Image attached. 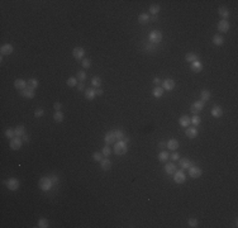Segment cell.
I'll list each match as a JSON object with an SVG mask.
<instances>
[{
	"instance_id": "obj_21",
	"label": "cell",
	"mask_w": 238,
	"mask_h": 228,
	"mask_svg": "<svg viewBox=\"0 0 238 228\" xmlns=\"http://www.w3.org/2000/svg\"><path fill=\"white\" fill-rule=\"evenodd\" d=\"M100 167H101V170L103 171H108V170H110V167H111V162H110V160L108 159V157H105V159H103L100 161Z\"/></svg>"
},
{
	"instance_id": "obj_17",
	"label": "cell",
	"mask_w": 238,
	"mask_h": 228,
	"mask_svg": "<svg viewBox=\"0 0 238 228\" xmlns=\"http://www.w3.org/2000/svg\"><path fill=\"white\" fill-rule=\"evenodd\" d=\"M165 173L169 174V175H174L175 173H176V165H175L174 162H165Z\"/></svg>"
},
{
	"instance_id": "obj_39",
	"label": "cell",
	"mask_w": 238,
	"mask_h": 228,
	"mask_svg": "<svg viewBox=\"0 0 238 228\" xmlns=\"http://www.w3.org/2000/svg\"><path fill=\"white\" fill-rule=\"evenodd\" d=\"M160 10H161V6H160V5L153 4V5L149 6V13L153 14V15H156V14H158V13H160Z\"/></svg>"
},
{
	"instance_id": "obj_32",
	"label": "cell",
	"mask_w": 238,
	"mask_h": 228,
	"mask_svg": "<svg viewBox=\"0 0 238 228\" xmlns=\"http://www.w3.org/2000/svg\"><path fill=\"white\" fill-rule=\"evenodd\" d=\"M170 159V153L166 152V151H162V152H160L158 155V160L161 161V162H167Z\"/></svg>"
},
{
	"instance_id": "obj_5",
	"label": "cell",
	"mask_w": 238,
	"mask_h": 228,
	"mask_svg": "<svg viewBox=\"0 0 238 228\" xmlns=\"http://www.w3.org/2000/svg\"><path fill=\"white\" fill-rule=\"evenodd\" d=\"M22 145H23V139H22V137H18V136H15L14 138L10 139V143H9L10 148L14 150V151L19 150L20 147H22Z\"/></svg>"
},
{
	"instance_id": "obj_36",
	"label": "cell",
	"mask_w": 238,
	"mask_h": 228,
	"mask_svg": "<svg viewBox=\"0 0 238 228\" xmlns=\"http://www.w3.org/2000/svg\"><path fill=\"white\" fill-rule=\"evenodd\" d=\"M4 134H5L6 138L12 139V138H14V137H15V131H14V129H12V128H8V129H5Z\"/></svg>"
},
{
	"instance_id": "obj_33",
	"label": "cell",
	"mask_w": 238,
	"mask_h": 228,
	"mask_svg": "<svg viewBox=\"0 0 238 228\" xmlns=\"http://www.w3.org/2000/svg\"><path fill=\"white\" fill-rule=\"evenodd\" d=\"M138 22L141 23V24H146V23H148L149 22V15L147 13H143L141 14V15L138 17Z\"/></svg>"
},
{
	"instance_id": "obj_16",
	"label": "cell",
	"mask_w": 238,
	"mask_h": 228,
	"mask_svg": "<svg viewBox=\"0 0 238 228\" xmlns=\"http://www.w3.org/2000/svg\"><path fill=\"white\" fill-rule=\"evenodd\" d=\"M178 123H180L181 127L187 128L191 124V118L187 117V115H183V117H180V119H178Z\"/></svg>"
},
{
	"instance_id": "obj_45",
	"label": "cell",
	"mask_w": 238,
	"mask_h": 228,
	"mask_svg": "<svg viewBox=\"0 0 238 228\" xmlns=\"http://www.w3.org/2000/svg\"><path fill=\"white\" fill-rule=\"evenodd\" d=\"M81 65H82L84 69H89L90 66H91V60H90V58H84Z\"/></svg>"
},
{
	"instance_id": "obj_43",
	"label": "cell",
	"mask_w": 238,
	"mask_h": 228,
	"mask_svg": "<svg viewBox=\"0 0 238 228\" xmlns=\"http://www.w3.org/2000/svg\"><path fill=\"white\" fill-rule=\"evenodd\" d=\"M93 160L96 161V162H100V161L103 160V153H100V152H94V153H93Z\"/></svg>"
},
{
	"instance_id": "obj_13",
	"label": "cell",
	"mask_w": 238,
	"mask_h": 228,
	"mask_svg": "<svg viewBox=\"0 0 238 228\" xmlns=\"http://www.w3.org/2000/svg\"><path fill=\"white\" fill-rule=\"evenodd\" d=\"M161 85H162V89H163V90H169V91H170V90H172L174 87H175V81H174L172 79H166V80H163Z\"/></svg>"
},
{
	"instance_id": "obj_52",
	"label": "cell",
	"mask_w": 238,
	"mask_h": 228,
	"mask_svg": "<svg viewBox=\"0 0 238 228\" xmlns=\"http://www.w3.org/2000/svg\"><path fill=\"white\" fill-rule=\"evenodd\" d=\"M95 93H96V95H103V93H104V91H103V89H100V87H96V89H95Z\"/></svg>"
},
{
	"instance_id": "obj_28",
	"label": "cell",
	"mask_w": 238,
	"mask_h": 228,
	"mask_svg": "<svg viewBox=\"0 0 238 228\" xmlns=\"http://www.w3.org/2000/svg\"><path fill=\"white\" fill-rule=\"evenodd\" d=\"M14 131H15V136H18V137H22L23 134H26V127L24 125H17L15 128H14Z\"/></svg>"
},
{
	"instance_id": "obj_31",
	"label": "cell",
	"mask_w": 238,
	"mask_h": 228,
	"mask_svg": "<svg viewBox=\"0 0 238 228\" xmlns=\"http://www.w3.org/2000/svg\"><path fill=\"white\" fill-rule=\"evenodd\" d=\"M64 113H62L61 110H58V112H55V114H53V121L55 122H57V123H61L62 121H64Z\"/></svg>"
},
{
	"instance_id": "obj_38",
	"label": "cell",
	"mask_w": 238,
	"mask_h": 228,
	"mask_svg": "<svg viewBox=\"0 0 238 228\" xmlns=\"http://www.w3.org/2000/svg\"><path fill=\"white\" fill-rule=\"evenodd\" d=\"M91 85L94 87H100L101 85V79L99 78V76H94V78L91 79Z\"/></svg>"
},
{
	"instance_id": "obj_1",
	"label": "cell",
	"mask_w": 238,
	"mask_h": 228,
	"mask_svg": "<svg viewBox=\"0 0 238 228\" xmlns=\"http://www.w3.org/2000/svg\"><path fill=\"white\" fill-rule=\"evenodd\" d=\"M53 185L55 184H53V181H52L51 176H44L38 181V188H39L42 191H50Z\"/></svg>"
},
{
	"instance_id": "obj_6",
	"label": "cell",
	"mask_w": 238,
	"mask_h": 228,
	"mask_svg": "<svg viewBox=\"0 0 238 228\" xmlns=\"http://www.w3.org/2000/svg\"><path fill=\"white\" fill-rule=\"evenodd\" d=\"M174 181L176 184H184L186 181V175H185L184 170H176V173L174 174Z\"/></svg>"
},
{
	"instance_id": "obj_48",
	"label": "cell",
	"mask_w": 238,
	"mask_h": 228,
	"mask_svg": "<svg viewBox=\"0 0 238 228\" xmlns=\"http://www.w3.org/2000/svg\"><path fill=\"white\" fill-rule=\"evenodd\" d=\"M170 159L172 160V161H178L180 156H178V153H177V152H174V153H171V155H170Z\"/></svg>"
},
{
	"instance_id": "obj_56",
	"label": "cell",
	"mask_w": 238,
	"mask_h": 228,
	"mask_svg": "<svg viewBox=\"0 0 238 228\" xmlns=\"http://www.w3.org/2000/svg\"><path fill=\"white\" fill-rule=\"evenodd\" d=\"M158 146H160V148H165V147H166V143H165V142H160Z\"/></svg>"
},
{
	"instance_id": "obj_23",
	"label": "cell",
	"mask_w": 238,
	"mask_h": 228,
	"mask_svg": "<svg viewBox=\"0 0 238 228\" xmlns=\"http://www.w3.org/2000/svg\"><path fill=\"white\" fill-rule=\"evenodd\" d=\"M218 13H219V15L222 17L224 20H228L229 18V15H230V13H229V10L226 8V6H220V8L218 9Z\"/></svg>"
},
{
	"instance_id": "obj_47",
	"label": "cell",
	"mask_w": 238,
	"mask_h": 228,
	"mask_svg": "<svg viewBox=\"0 0 238 228\" xmlns=\"http://www.w3.org/2000/svg\"><path fill=\"white\" fill-rule=\"evenodd\" d=\"M110 152H111V150H110V147L109 146H105L103 148V151H101V153H103V156H105V157H109V155H110Z\"/></svg>"
},
{
	"instance_id": "obj_57",
	"label": "cell",
	"mask_w": 238,
	"mask_h": 228,
	"mask_svg": "<svg viewBox=\"0 0 238 228\" xmlns=\"http://www.w3.org/2000/svg\"><path fill=\"white\" fill-rule=\"evenodd\" d=\"M149 20H155V22H156V20H157V17H156V15H153L152 18H149Z\"/></svg>"
},
{
	"instance_id": "obj_22",
	"label": "cell",
	"mask_w": 238,
	"mask_h": 228,
	"mask_svg": "<svg viewBox=\"0 0 238 228\" xmlns=\"http://www.w3.org/2000/svg\"><path fill=\"white\" fill-rule=\"evenodd\" d=\"M185 134H186L189 138H195L198 136V129L196 127H187L186 131H185Z\"/></svg>"
},
{
	"instance_id": "obj_15",
	"label": "cell",
	"mask_w": 238,
	"mask_h": 228,
	"mask_svg": "<svg viewBox=\"0 0 238 228\" xmlns=\"http://www.w3.org/2000/svg\"><path fill=\"white\" fill-rule=\"evenodd\" d=\"M178 165H180V169L181 170H186L190 166H192L191 161L189 159H186V157H184V159H178Z\"/></svg>"
},
{
	"instance_id": "obj_10",
	"label": "cell",
	"mask_w": 238,
	"mask_h": 228,
	"mask_svg": "<svg viewBox=\"0 0 238 228\" xmlns=\"http://www.w3.org/2000/svg\"><path fill=\"white\" fill-rule=\"evenodd\" d=\"M72 55H73V58L75 60H82L84 58V55H85V50L82 47H75L72 51Z\"/></svg>"
},
{
	"instance_id": "obj_27",
	"label": "cell",
	"mask_w": 238,
	"mask_h": 228,
	"mask_svg": "<svg viewBox=\"0 0 238 228\" xmlns=\"http://www.w3.org/2000/svg\"><path fill=\"white\" fill-rule=\"evenodd\" d=\"M212 115L214 118H220L223 115V109L220 107H214L212 109Z\"/></svg>"
},
{
	"instance_id": "obj_25",
	"label": "cell",
	"mask_w": 238,
	"mask_h": 228,
	"mask_svg": "<svg viewBox=\"0 0 238 228\" xmlns=\"http://www.w3.org/2000/svg\"><path fill=\"white\" fill-rule=\"evenodd\" d=\"M95 96H96V93H95V89H94V87H90V89L85 90V98L87 100H94Z\"/></svg>"
},
{
	"instance_id": "obj_46",
	"label": "cell",
	"mask_w": 238,
	"mask_h": 228,
	"mask_svg": "<svg viewBox=\"0 0 238 228\" xmlns=\"http://www.w3.org/2000/svg\"><path fill=\"white\" fill-rule=\"evenodd\" d=\"M198 219L196 218H190V219H189L187 220V224H189V226H190V227H192V228H195V227H198Z\"/></svg>"
},
{
	"instance_id": "obj_11",
	"label": "cell",
	"mask_w": 238,
	"mask_h": 228,
	"mask_svg": "<svg viewBox=\"0 0 238 228\" xmlns=\"http://www.w3.org/2000/svg\"><path fill=\"white\" fill-rule=\"evenodd\" d=\"M229 28H230V24L228 20H220V22L218 23V30L220 33H226V32H228L229 30Z\"/></svg>"
},
{
	"instance_id": "obj_7",
	"label": "cell",
	"mask_w": 238,
	"mask_h": 228,
	"mask_svg": "<svg viewBox=\"0 0 238 228\" xmlns=\"http://www.w3.org/2000/svg\"><path fill=\"white\" fill-rule=\"evenodd\" d=\"M204 109V103H203L201 100H198V101H195V103H192L191 104V107H190V112L192 114H199L200 112Z\"/></svg>"
},
{
	"instance_id": "obj_2",
	"label": "cell",
	"mask_w": 238,
	"mask_h": 228,
	"mask_svg": "<svg viewBox=\"0 0 238 228\" xmlns=\"http://www.w3.org/2000/svg\"><path fill=\"white\" fill-rule=\"evenodd\" d=\"M128 151V145L124 141H117L114 143V152L118 156H123Z\"/></svg>"
},
{
	"instance_id": "obj_42",
	"label": "cell",
	"mask_w": 238,
	"mask_h": 228,
	"mask_svg": "<svg viewBox=\"0 0 238 228\" xmlns=\"http://www.w3.org/2000/svg\"><path fill=\"white\" fill-rule=\"evenodd\" d=\"M67 85L70 87H73L77 85V78H68L67 79Z\"/></svg>"
},
{
	"instance_id": "obj_55",
	"label": "cell",
	"mask_w": 238,
	"mask_h": 228,
	"mask_svg": "<svg viewBox=\"0 0 238 228\" xmlns=\"http://www.w3.org/2000/svg\"><path fill=\"white\" fill-rule=\"evenodd\" d=\"M22 139H23V142H29V136H28V134H23Z\"/></svg>"
},
{
	"instance_id": "obj_9",
	"label": "cell",
	"mask_w": 238,
	"mask_h": 228,
	"mask_svg": "<svg viewBox=\"0 0 238 228\" xmlns=\"http://www.w3.org/2000/svg\"><path fill=\"white\" fill-rule=\"evenodd\" d=\"M104 141H105V145H108V146L114 145V143L117 142V137H115V134H114V131L108 132L105 134V137H104Z\"/></svg>"
},
{
	"instance_id": "obj_50",
	"label": "cell",
	"mask_w": 238,
	"mask_h": 228,
	"mask_svg": "<svg viewBox=\"0 0 238 228\" xmlns=\"http://www.w3.org/2000/svg\"><path fill=\"white\" fill-rule=\"evenodd\" d=\"M145 48H146L147 51H149V52H153V51H155V44H152V43H151L149 46H146Z\"/></svg>"
},
{
	"instance_id": "obj_30",
	"label": "cell",
	"mask_w": 238,
	"mask_h": 228,
	"mask_svg": "<svg viewBox=\"0 0 238 228\" xmlns=\"http://www.w3.org/2000/svg\"><path fill=\"white\" fill-rule=\"evenodd\" d=\"M152 94H153V96L155 98H161L163 95V89H162V86H156L155 89L152 90Z\"/></svg>"
},
{
	"instance_id": "obj_4",
	"label": "cell",
	"mask_w": 238,
	"mask_h": 228,
	"mask_svg": "<svg viewBox=\"0 0 238 228\" xmlns=\"http://www.w3.org/2000/svg\"><path fill=\"white\" fill-rule=\"evenodd\" d=\"M5 185H6V188H8L9 190L15 191V190H18L19 189V180L18 179H15V177H10L5 181Z\"/></svg>"
},
{
	"instance_id": "obj_44",
	"label": "cell",
	"mask_w": 238,
	"mask_h": 228,
	"mask_svg": "<svg viewBox=\"0 0 238 228\" xmlns=\"http://www.w3.org/2000/svg\"><path fill=\"white\" fill-rule=\"evenodd\" d=\"M43 114H44L43 108H37L36 112H34V117H36V118H41V117H43Z\"/></svg>"
},
{
	"instance_id": "obj_37",
	"label": "cell",
	"mask_w": 238,
	"mask_h": 228,
	"mask_svg": "<svg viewBox=\"0 0 238 228\" xmlns=\"http://www.w3.org/2000/svg\"><path fill=\"white\" fill-rule=\"evenodd\" d=\"M114 134L115 137H117V141H123L124 139V132L123 131H120V129H115L114 131Z\"/></svg>"
},
{
	"instance_id": "obj_53",
	"label": "cell",
	"mask_w": 238,
	"mask_h": 228,
	"mask_svg": "<svg viewBox=\"0 0 238 228\" xmlns=\"http://www.w3.org/2000/svg\"><path fill=\"white\" fill-rule=\"evenodd\" d=\"M77 89L79 91H85V85L81 82V84H77Z\"/></svg>"
},
{
	"instance_id": "obj_8",
	"label": "cell",
	"mask_w": 238,
	"mask_h": 228,
	"mask_svg": "<svg viewBox=\"0 0 238 228\" xmlns=\"http://www.w3.org/2000/svg\"><path fill=\"white\" fill-rule=\"evenodd\" d=\"M189 175H190L191 179H198L203 175V170L196 166H190L189 167Z\"/></svg>"
},
{
	"instance_id": "obj_49",
	"label": "cell",
	"mask_w": 238,
	"mask_h": 228,
	"mask_svg": "<svg viewBox=\"0 0 238 228\" xmlns=\"http://www.w3.org/2000/svg\"><path fill=\"white\" fill-rule=\"evenodd\" d=\"M53 108H55V110H56V112H58V110H61L62 104H61V103H58V101H56V103L53 104Z\"/></svg>"
},
{
	"instance_id": "obj_34",
	"label": "cell",
	"mask_w": 238,
	"mask_h": 228,
	"mask_svg": "<svg viewBox=\"0 0 238 228\" xmlns=\"http://www.w3.org/2000/svg\"><path fill=\"white\" fill-rule=\"evenodd\" d=\"M223 42H224V40H223V37L220 36V34H215V36L213 37V43L215 46H222Z\"/></svg>"
},
{
	"instance_id": "obj_19",
	"label": "cell",
	"mask_w": 238,
	"mask_h": 228,
	"mask_svg": "<svg viewBox=\"0 0 238 228\" xmlns=\"http://www.w3.org/2000/svg\"><path fill=\"white\" fill-rule=\"evenodd\" d=\"M14 87H15L17 90H20L22 91L23 89H26L27 87V81L23 79H17L15 81H14Z\"/></svg>"
},
{
	"instance_id": "obj_12",
	"label": "cell",
	"mask_w": 238,
	"mask_h": 228,
	"mask_svg": "<svg viewBox=\"0 0 238 228\" xmlns=\"http://www.w3.org/2000/svg\"><path fill=\"white\" fill-rule=\"evenodd\" d=\"M20 95H22L23 98H27V99H33L34 98V90L33 89H29V87H26V89H23L22 91H20Z\"/></svg>"
},
{
	"instance_id": "obj_41",
	"label": "cell",
	"mask_w": 238,
	"mask_h": 228,
	"mask_svg": "<svg viewBox=\"0 0 238 228\" xmlns=\"http://www.w3.org/2000/svg\"><path fill=\"white\" fill-rule=\"evenodd\" d=\"M200 122H201V119H200V117H199L198 114H195L194 117L191 118V124H194V127H198V125H200Z\"/></svg>"
},
{
	"instance_id": "obj_24",
	"label": "cell",
	"mask_w": 238,
	"mask_h": 228,
	"mask_svg": "<svg viewBox=\"0 0 238 228\" xmlns=\"http://www.w3.org/2000/svg\"><path fill=\"white\" fill-rule=\"evenodd\" d=\"M210 98H212V93L209 90H201L200 91V100L203 101V103H205V101H208V100H210Z\"/></svg>"
},
{
	"instance_id": "obj_14",
	"label": "cell",
	"mask_w": 238,
	"mask_h": 228,
	"mask_svg": "<svg viewBox=\"0 0 238 228\" xmlns=\"http://www.w3.org/2000/svg\"><path fill=\"white\" fill-rule=\"evenodd\" d=\"M13 51H14L13 46H12V44H9V43L3 44L1 47H0V53H1V56H4V55H10V53H13Z\"/></svg>"
},
{
	"instance_id": "obj_51",
	"label": "cell",
	"mask_w": 238,
	"mask_h": 228,
	"mask_svg": "<svg viewBox=\"0 0 238 228\" xmlns=\"http://www.w3.org/2000/svg\"><path fill=\"white\" fill-rule=\"evenodd\" d=\"M153 84H155L156 86H160L161 84H162V81H161V80H160L158 78H155V79H153Z\"/></svg>"
},
{
	"instance_id": "obj_3",
	"label": "cell",
	"mask_w": 238,
	"mask_h": 228,
	"mask_svg": "<svg viewBox=\"0 0 238 228\" xmlns=\"http://www.w3.org/2000/svg\"><path fill=\"white\" fill-rule=\"evenodd\" d=\"M148 40L152 44H158V43H161V41H162V33H161L160 30H152L148 36Z\"/></svg>"
},
{
	"instance_id": "obj_29",
	"label": "cell",
	"mask_w": 238,
	"mask_h": 228,
	"mask_svg": "<svg viewBox=\"0 0 238 228\" xmlns=\"http://www.w3.org/2000/svg\"><path fill=\"white\" fill-rule=\"evenodd\" d=\"M38 85H39V84H38V80L37 79H29V80H28V81H27V86L28 87H29V89H37V87H38Z\"/></svg>"
},
{
	"instance_id": "obj_35",
	"label": "cell",
	"mask_w": 238,
	"mask_h": 228,
	"mask_svg": "<svg viewBox=\"0 0 238 228\" xmlns=\"http://www.w3.org/2000/svg\"><path fill=\"white\" fill-rule=\"evenodd\" d=\"M48 226H50L48 219H46V218H39L38 219V227L39 228H47Z\"/></svg>"
},
{
	"instance_id": "obj_20",
	"label": "cell",
	"mask_w": 238,
	"mask_h": 228,
	"mask_svg": "<svg viewBox=\"0 0 238 228\" xmlns=\"http://www.w3.org/2000/svg\"><path fill=\"white\" fill-rule=\"evenodd\" d=\"M190 69H191L192 72H200L203 70V64L199 61V60H198V61H194V62H191Z\"/></svg>"
},
{
	"instance_id": "obj_54",
	"label": "cell",
	"mask_w": 238,
	"mask_h": 228,
	"mask_svg": "<svg viewBox=\"0 0 238 228\" xmlns=\"http://www.w3.org/2000/svg\"><path fill=\"white\" fill-rule=\"evenodd\" d=\"M51 179L53 181V184H57L58 182V176H56V175H51Z\"/></svg>"
},
{
	"instance_id": "obj_18",
	"label": "cell",
	"mask_w": 238,
	"mask_h": 228,
	"mask_svg": "<svg viewBox=\"0 0 238 228\" xmlns=\"http://www.w3.org/2000/svg\"><path fill=\"white\" fill-rule=\"evenodd\" d=\"M178 146H180V143H178V141L176 138H171L170 141L166 143V147L169 150H171V151H176L178 148Z\"/></svg>"
},
{
	"instance_id": "obj_26",
	"label": "cell",
	"mask_w": 238,
	"mask_h": 228,
	"mask_svg": "<svg viewBox=\"0 0 238 228\" xmlns=\"http://www.w3.org/2000/svg\"><path fill=\"white\" fill-rule=\"evenodd\" d=\"M185 60L189 62V64H191V62L194 61H198L199 57L196 53H194V52H189V53H186V56H185Z\"/></svg>"
},
{
	"instance_id": "obj_40",
	"label": "cell",
	"mask_w": 238,
	"mask_h": 228,
	"mask_svg": "<svg viewBox=\"0 0 238 228\" xmlns=\"http://www.w3.org/2000/svg\"><path fill=\"white\" fill-rule=\"evenodd\" d=\"M76 78H77V80H79L80 82H84V81L86 80V78H87V76H86V72L84 71V70H81V71L77 72V76H76Z\"/></svg>"
}]
</instances>
